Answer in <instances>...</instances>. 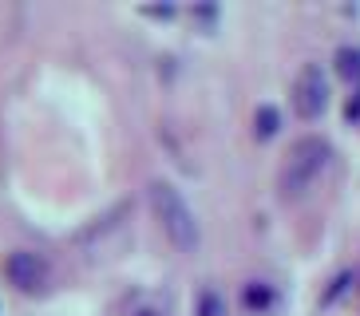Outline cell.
I'll use <instances>...</instances> for the list:
<instances>
[{
  "instance_id": "cell-3",
  "label": "cell",
  "mask_w": 360,
  "mask_h": 316,
  "mask_svg": "<svg viewBox=\"0 0 360 316\" xmlns=\"http://www.w3.org/2000/svg\"><path fill=\"white\" fill-rule=\"evenodd\" d=\"M4 277H8V284H16L20 293H36V289H44V281H48V265H44L40 253H8V261H4Z\"/></svg>"
},
{
  "instance_id": "cell-8",
  "label": "cell",
  "mask_w": 360,
  "mask_h": 316,
  "mask_svg": "<svg viewBox=\"0 0 360 316\" xmlns=\"http://www.w3.org/2000/svg\"><path fill=\"white\" fill-rule=\"evenodd\" d=\"M198 316H222V301H218V296H214V293H202Z\"/></svg>"
},
{
  "instance_id": "cell-9",
  "label": "cell",
  "mask_w": 360,
  "mask_h": 316,
  "mask_svg": "<svg viewBox=\"0 0 360 316\" xmlns=\"http://www.w3.org/2000/svg\"><path fill=\"white\" fill-rule=\"evenodd\" d=\"M349 115H352V119L360 115V99H352V107H349Z\"/></svg>"
},
{
  "instance_id": "cell-10",
  "label": "cell",
  "mask_w": 360,
  "mask_h": 316,
  "mask_svg": "<svg viewBox=\"0 0 360 316\" xmlns=\"http://www.w3.org/2000/svg\"><path fill=\"white\" fill-rule=\"evenodd\" d=\"M135 316H159V312H155V308H139Z\"/></svg>"
},
{
  "instance_id": "cell-4",
  "label": "cell",
  "mask_w": 360,
  "mask_h": 316,
  "mask_svg": "<svg viewBox=\"0 0 360 316\" xmlns=\"http://www.w3.org/2000/svg\"><path fill=\"white\" fill-rule=\"evenodd\" d=\"M293 103L305 119H317L328 107V84H325V72H321V67H305V72L297 75Z\"/></svg>"
},
{
  "instance_id": "cell-2",
  "label": "cell",
  "mask_w": 360,
  "mask_h": 316,
  "mask_svg": "<svg viewBox=\"0 0 360 316\" xmlns=\"http://www.w3.org/2000/svg\"><path fill=\"white\" fill-rule=\"evenodd\" d=\"M328 162V143L325 138H305V143H297V150L285 158V170H281V194H285L289 202L301 198L313 182H317V174L325 170Z\"/></svg>"
},
{
  "instance_id": "cell-7",
  "label": "cell",
  "mask_w": 360,
  "mask_h": 316,
  "mask_svg": "<svg viewBox=\"0 0 360 316\" xmlns=\"http://www.w3.org/2000/svg\"><path fill=\"white\" fill-rule=\"evenodd\" d=\"M242 301H245L250 308H265L269 301H274V289H269V284H262V281H254V284H245Z\"/></svg>"
},
{
  "instance_id": "cell-5",
  "label": "cell",
  "mask_w": 360,
  "mask_h": 316,
  "mask_svg": "<svg viewBox=\"0 0 360 316\" xmlns=\"http://www.w3.org/2000/svg\"><path fill=\"white\" fill-rule=\"evenodd\" d=\"M254 126H257V138H274L277 131H281V115H277V107H257Z\"/></svg>"
},
{
  "instance_id": "cell-6",
  "label": "cell",
  "mask_w": 360,
  "mask_h": 316,
  "mask_svg": "<svg viewBox=\"0 0 360 316\" xmlns=\"http://www.w3.org/2000/svg\"><path fill=\"white\" fill-rule=\"evenodd\" d=\"M337 72L345 79H360V48H340L337 52Z\"/></svg>"
},
{
  "instance_id": "cell-1",
  "label": "cell",
  "mask_w": 360,
  "mask_h": 316,
  "mask_svg": "<svg viewBox=\"0 0 360 316\" xmlns=\"http://www.w3.org/2000/svg\"><path fill=\"white\" fill-rule=\"evenodd\" d=\"M150 210L159 218L162 233H167L182 253L198 249V221H194L191 206L182 202V194L170 186V182H150Z\"/></svg>"
}]
</instances>
